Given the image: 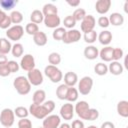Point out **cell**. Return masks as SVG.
I'll use <instances>...</instances> for the list:
<instances>
[{
    "label": "cell",
    "mask_w": 128,
    "mask_h": 128,
    "mask_svg": "<svg viewBox=\"0 0 128 128\" xmlns=\"http://www.w3.org/2000/svg\"><path fill=\"white\" fill-rule=\"evenodd\" d=\"M13 86L19 95H27L31 90V84L25 76H18L13 80Z\"/></svg>",
    "instance_id": "6da1fadb"
},
{
    "label": "cell",
    "mask_w": 128,
    "mask_h": 128,
    "mask_svg": "<svg viewBox=\"0 0 128 128\" xmlns=\"http://www.w3.org/2000/svg\"><path fill=\"white\" fill-rule=\"evenodd\" d=\"M44 74L50 79L51 82L53 83H58L63 79V74L62 71L57 67L53 65H47L44 69Z\"/></svg>",
    "instance_id": "7a4b0ae2"
},
{
    "label": "cell",
    "mask_w": 128,
    "mask_h": 128,
    "mask_svg": "<svg viewBox=\"0 0 128 128\" xmlns=\"http://www.w3.org/2000/svg\"><path fill=\"white\" fill-rule=\"evenodd\" d=\"M15 121V114L14 110L10 108H4L0 112V123L4 128H10Z\"/></svg>",
    "instance_id": "3957f363"
},
{
    "label": "cell",
    "mask_w": 128,
    "mask_h": 128,
    "mask_svg": "<svg viewBox=\"0 0 128 128\" xmlns=\"http://www.w3.org/2000/svg\"><path fill=\"white\" fill-rule=\"evenodd\" d=\"M93 87V79L90 76H84L78 82V92L81 95H88Z\"/></svg>",
    "instance_id": "277c9868"
},
{
    "label": "cell",
    "mask_w": 128,
    "mask_h": 128,
    "mask_svg": "<svg viewBox=\"0 0 128 128\" xmlns=\"http://www.w3.org/2000/svg\"><path fill=\"white\" fill-rule=\"evenodd\" d=\"M29 114H31L32 116H34L36 119H44L46 116H48L50 113L47 111V109L45 108V106L43 104H34L32 103L28 109Z\"/></svg>",
    "instance_id": "5b68a950"
},
{
    "label": "cell",
    "mask_w": 128,
    "mask_h": 128,
    "mask_svg": "<svg viewBox=\"0 0 128 128\" xmlns=\"http://www.w3.org/2000/svg\"><path fill=\"white\" fill-rule=\"evenodd\" d=\"M24 35V28L21 25H14L10 28L7 29L6 31V36L8 40L15 41L17 43L18 40H20Z\"/></svg>",
    "instance_id": "8992f818"
},
{
    "label": "cell",
    "mask_w": 128,
    "mask_h": 128,
    "mask_svg": "<svg viewBox=\"0 0 128 128\" xmlns=\"http://www.w3.org/2000/svg\"><path fill=\"white\" fill-rule=\"evenodd\" d=\"M27 79L30 82V84L33 86L41 85L43 83V80H44L42 72L37 68H34V69L27 72Z\"/></svg>",
    "instance_id": "52a82bcc"
},
{
    "label": "cell",
    "mask_w": 128,
    "mask_h": 128,
    "mask_svg": "<svg viewBox=\"0 0 128 128\" xmlns=\"http://www.w3.org/2000/svg\"><path fill=\"white\" fill-rule=\"evenodd\" d=\"M90 106L88 104V102L82 100V101H78L74 107V111L76 112V114L78 115V117L82 120H86L87 116H88V112H89Z\"/></svg>",
    "instance_id": "ba28073f"
},
{
    "label": "cell",
    "mask_w": 128,
    "mask_h": 128,
    "mask_svg": "<svg viewBox=\"0 0 128 128\" xmlns=\"http://www.w3.org/2000/svg\"><path fill=\"white\" fill-rule=\"evenodd\" d=\"M35 58L33 55L31 54H25L24 56H22L21 61L19 63V66L21 69L25 70V71H30L32 69L35 68Z\"/></svg>",
    "instance_id": "9c48e42d"
},
{
    "label": "cell",
    "mask_w": 128,
    "mask_h": 128,
    "mask_svg": "<svg viewBox=\"0 0 128 128\" xmlns=\"http://www.w3.org/2000/svg\"><path fill=\"white\" fill-rule=\"evenodd\" d=\"M60 124H61L60 116L56 114H51V115L46 116L43 119L42 127L43 128H58Z\"/></svg>",
    "instance_id": "30bf717a"
},
{
    "label": "cell",
    "mask_w": 128,
    "mask_h": 128,
    "mask_svg": "<svg viewBox=\"0 0 128 128\" xmlns=\"http://www.w3.org/2000/svg\"><path fill=\"white\" fill-rule=\"evenodd\" d=\"M95 25H96V19L94 18V16L93 15H86L84 17V19L81 21L80 28H81L82 32L87 33V32L94 30Z\"/></svg>",
    "instance_id": "8fae6325"
},
{
    "label": "cell",
    "mask_w": 128,
    "mask_h": 128,
    "mask_svg": "<svg viewBox=\"0 0 128 128\" xmlns=\"http://www.w3.org/2000/svg\"><path fill=\"white\" fill-rule=\"evenodd\" d=\"M81 39V32L77 29H70L66 31L64 38L62 41L65 44H71V43H76Z\"/></svg>",
    "instance_id": "7c38bea8"
},
{
    "label": "cell",
    "mask_w": 128,
    "mask_h": 128,
    "mask_svg": "<svg viewBox=\"0 0 128 128\" xmlns=\"http://www.w3.org/2000/svg\"><path fill=\"white\" fill-rule=\"evenodd\" d=\"M74 106L70 102H67L63 104L60 108V116L64 120H72L74 116Z\"/></svg>",
    "instance_id": "4fadbf2b"
},
{
    "label": "cell",
    "mask_w": 128,
    "mask_h": 128,
    "mask_svg": "<svg viewBox=\"0 0 128 128\" xmlns=\"http://www.w3.org/2000/svg\"><path fill=\"white\" fill-rule=\"evenodd\" d=\"M45 26L47 28H52V29H56L59 27L61 20L60 17L58 16V14H53V15H47L44 16V20H43Z\"/></svg>",
    "instance_id": "5bb4252c"
},
{
    "label": "cell",
    "mask_w": 128,
    "mask_h": 128,
    "mask_svg": "<svg viewBox=\"0 0 128 128\" xmlns=\"http://www.w3.org/2000/svg\"><path fill=\"white\" fill-rule=\"evenodd\" d=\"M111 4H112L111 0H98L95 3V9L99 14L104 15L109 11Z\"/></svg>",
    "instance_id": "9a60e30c"
},
{
    "label": "cell",
    "mask_w": 128,
    "mask_h": 128,
    "mask_svg": "<svg viewBox=\"0 0 128 128\" xmlns=\"http://www.w3.org/2000/svg\"><path fill=\"white\" fill-rule=\"evenodd\" d=\"M78 83V75L75 72L69 71L64 75V84L68 87H74Z\"/></svg>",
    "instance_id": "2e32d148"
},
{
    "label": "cell",
    "mask_w": 128,
    "mask_h": 128,
    "mask_svg": "<svg viewBox=\"0 0 128 128\" xmlns=\"http://www.w3.org/2000/svg\"><path fill=\"white\" fill-rule=\"evenodd\" d=\"M124 67L119 61H111L108 66V72H110L112 75H121L123 73Z\"/></svg>",
    "instance_id": "e0dca14e"
},
{
    "label": "cell",
    "mask_w": 128,
    "mask_h": 128,
    "mask_svg": "<svg viewBox=\"0 0 128 128\" xmlns=\"http://www.w3.org/2000/svg\"><path fill=\"white\" fill-rule=\"evenodd\" d=\"M84 56L88 60H94L99 56V50L96 46L89 45L84 49Z\"/></svg>",
    "instance_id": "ac0fdd59"
},
{
    "label": "cell",
    "mask_w": 128,
    "mask_h": 128,
    "mask_svg": "<svg viewBox=\"0 0 128 128\" xmlns=\"http://www.w3.org/2000/svg\"><path fill=\"white\" fill-rule=\"evenodd\" d=\"M97 39L99 40L100 44L104 46H108L112 41V33L108 30H103L102 32L99 33V35L97 36Z\"/></svg>",
    "instance_id": "d6986e66"
},
{
    "label": "cell",
    "mask_w": 128,
    "mask_h": 128,
    "mask_svg": "<svg viewBox=\"0 0 128 128\" xmlns=\"http://www.w3.org/2000/svg\"><path fill=\"white\" fill-rule=\"evenodd\" d=\"M112 53H113V48L111 46H105L99 51V57L104 62H111L112 61Z\"/></svg>",
    "instance_id": "ffe728a7"
},
{
    "label": "cell",
    "mask_w": 128,
    "mask_h": 128,
    "mask_svg": "<svg viewBox=\"0 0 128 128\" xmlns=\"http://www.w3.org/2000/svg\"><path fill=\"white\" fill-rule=\"evenodd\" d=\"M33 41L37 46H45L48 41V37L45 32L43 31H38L34 36H33Z\"/></svg>",
    "instance_id": "44dd1931"
},
{
    "label": "cell",
    "mask_w": 128,
    "mask_h": 128,
    "mask_svg": "<svg viewBox=\"0 0 128 128\" xmlns=\"http://www.w3.org/2000/svg\"><path fill=\"white\" fill-rule=\"evenodd\" d=\"M108 19H109V23L112 24L113 26H121L124 23V16L118 12H114L110 14Z\"/></svg>",
    "instance_id": "7402d4cb"
},
{
    "label": "cell",
    "mask_w": 128,
    "mask_h": 128,
    "mask_svg": "<svg viewBox=\"0 0 128 128\" xmlns=\"http://www.w3.org/2000/svg\"><path fill=\"white\" fill-rule=\"evenodd\" d=\"M46 99V92L43 89H38L33 93V97H32V101L34 104H43L45 102Z\"/></svg>",
    "instance_id": "603a6c76"
},
{
    "label": "cell",
    "mask_w": 128,
    "mask_h": 128,
    "mask_svg": "<svg viewBox=\"0 0 128 128\" xmlns=\"http://www.w3.org/2000/svg\"><path fill=\"white\" fill-rule=\"evenodd\" d=\"M117 113L123 117V118H127L128 117V101L126 100H121L117 103Z\"/></svg>",
    "instance_id": "cb8c5ba5"
},
{
    "label": "cell",
    "mask_w": 128,
    "mask_h": 128,
    "mask_svg": "<svg viewBox=\"0 0 128 128\" xmlns=\"http://www.w3.org/2000/svg\"><path fill=\"white\" fill-rule=\"evenodd\" d=\"M11 42L7 38H0V54L7 55L9 52H11Z\"/></svg>",
    "instance_id": "d4e9b609"
},
{
    "label": "cell",
    "mask_w": 128,
    "mask_h": 128,
    "mask_svg": "<svg viewBox=\"0 0 128 128\" xmlns=\"http://www.w3.org/2000/svg\"><path fill=\"white\" fill-rule=\"evenodd\" d=\"M11 19L10 16L6 14V12H4L3 10L0 12V28L1 29H8L10 28L11 25Z\"/></svg>",
    "instance_id": "484cf974"
},
{
    "label": "cell",
    "mask_w": 128,
    "mask_h": 128,
    "mask_svg": "<svg viewBox=\"0 0 128 128\" xmlns=\"http://www.w3.org/2000/svg\"><path fill=\"white\" fill-rule=\"evenodd\" d=\"M30 20L32 23H35V24H40L43 22L44 20V15L42 13V11L36 9V10H33L32 13L30 14Z\"/></svg>",
    "instance_id": "4316f807"
},
{
    "label": "cell",
    "mask_w": 128,
    "mask_h": 128,
    "mask_svg": "<svg viewBox=\"0 0 128 128\" xmlns=\"http://www.w3.org/2000/svg\"><path fill=\"white\" fill-rule=\"evenodd\" d=\"M42 13L44 16L47 15H53V14H58V8L52 4V3H47L43 6L42 8Z\"/></svg>",
    "instance_id": "83f0119b"
},
{
    "label": "cell",
    "mask_w": 128,
    "mask_h": 128,
    "mask_svg": "<svg viewBox=\"0 0 128 128\" xmlns=\"http://www.w3.org/2000/svg\"><path fill=\"white\" fill-rule=\"evenodd\" d=\"M18 1L17 0H0V8H2L5 11L12 10L16 5Z\"/></svg>",
    "instance_id": "f1b7e54d"
},
{
    "label": "cell",
    "mask_w": 128,
    "mask_h": 128,
    "mask_svg": "<svg viewBox=\"0 0 128 128\" xmlns=\"http://www.w3.org/2000/svg\"><path fill=\"white\" fill-rule=\"evenodd\" d=\"M68 86L63 84H60L57 88H56V96L58 99L60 100H65L66 99V95H67V91H68Z\"/></svg>",
    "instance_id": "f546056e"
},
{
    "label": "cell",
    "mask_w": 128,
    "mask_h": 128,
    "mask_svg": "<svg viewBox=\"0 0 128 128\" xmlns=\"http://www.w3.org/2000/svg\"><path fill=\"white\" fill-rule=\"evenodd\" d=\"M78 95H79V92L76 88L74 87H69L68 88V91H67V95H66V99L68 102H75L77 101L78 99Z\"/></svg>",
    "instance_id": "4dcf8cb0"
},
{
    "label": "cell",
    "mask_w": 128,
    "mask_h": 128,
    "mask_svg": "<svg viewBox=\"0 0 128 128\" xmlns=\"http://www.w3.org/2000/svg\"><path fill=\"white\" fill-rule=\"evenodd\" d=\"M94 72L99 76H104L108 73V66L103 62H99L94 66Z\"/></svg>",
    "instance_id": "1f68e13d"
},
{
    "label": "cell",
    "mask_w": 128,
    "mask_h": 128,
    "mask_svg": "<svg viewBox=\"0 0 128 128\" xmlns=\"http://www.w3.org/2000/svg\"><path fill=\"white\" fill-rule=\"evenodd\" d=\"M9 16H10V19H11V23L12 24L19 25L23 21V14L20 11H17V10L12 11Z\"/></svg>",
    "instance_id": "d6a6232c"
},
{
    "label": "cell",
    "mask_w": 128,
    "mask_h": 128,
    "mask_svg": "<svg viewBox=\"0 0 128 128\" xmlns=\"http://www.w3.org/2000/svg\"><path fill=\"white\" fill-rule=\"evenodd\" d=\"M23 52H24V48H23V45L21 43H15L14 45H12L11 53L14 57L19 58V57L23 56Z\"/></svg>",
    "instance_id": "836d02e7"
},
{
    "label": "cell",
    "mask_w": 128,
    "mask_h": 128,
    "mask_svg": "<svg viewBox=\"0 0 128 128\" xmlns=\"http://www.w3.org/2000/svg\"><path fill=\"white\" fill-rule=\"evenodd\" d=\"M14 114L16 117H18L19 119H23V118H27L29 115V111L26 107L24 106H18L14 109Z\"/></svg>",
    "instance_id": "e575fe53"
},
{
    "label": "cell",
    "mask_w": 128,
    "mask_h": 128,
    "mask_svg": "<svg viewBox=\"0 0 128 128\" xmlns=\"http://www.w3.org/2000/svg\"><path fill=\"white\" fill-rule=\"evenodd\" d=\"M66 29L64 27H58L56 29H54L53 33H52V37L54 40L56 41H62V39L64 38L65 36V33H66Z\"/></svg>",
    "instance_id": "d590c367"
},
{
    "label": "cell",
    "mask_w": 128,
    "mask_h": 128,
    "mask_svg": "<svg viewBox=\"0 0 128 128\" xmlns=\"http://www.w3.org/2000/svg\"><path fill=\"white\" fill-rule=\"evenodd\" d=\"M48 62L50 63V65L57 66L61 62V55L59 53H57V52L50 53L49 56H48Z\"/></svg>",
    "instance_id": "8d00e7d4"
},
{
    "label": "cell",
    "mask_w": 128,
    "mask_h": 128,
    "mask_svg": "<svg viewBox=\"0 0 128 128\" xmlns=\"http://www.w3.org/2000/svg\"><path fill=\"white\" fill-rule=\"evenodd\" d=\"M97 32L95 30H92L90 32H87V33H84V41L88 44H93L96 40H97Z\"/></svg>",
    "instance_id": "74e56055"
},
{
    "label": "cell",
    "mask_w": 128,
    "mask_h": 128,
    "mask_svg": "<svg viewBox=\"0 0 128 128\" xmlns=\"http://www.w3.org/2000/svg\"><path fill=\"white\" fill-rule=\"evenodd\" d=\"M86 11L83 9V8H77L74 10L73 14H72V17L75 19V21H82L84 19V17L86 16Z\"/></svg>",
    "instance_id": "f35d334b"
},
{
    "label": "cell",
    "mask_w": 128,
    "mask_h": 128,
    "mask_svg": "<svg viewBox=\"0 0 128 128\" xmlns=\"http://www.w3.org/2000/svg\"><path fill=\"white\" fill-rule=\"evenodd\" d=\"M38 31H39V27H38V25L35 24V23L30 22V23H28V24L25 26V32H26L28 35L34 36Z\"/></svg>",
    "instance_id": "ab89813d"
},
{
    "label": "cell",
    "mask_w": 128,
    "mask_h": 128,
    "mask_svg": "<svg viewBox=\"0 0 128 128\" xmlns=\"http://www.w3.org/2000/svg\"><path fill=\"white\" fill-rule=\"evenodd\" d=\"M63 24H64V28H68L69 30L70 29H73L76 25V21L75 19L72 17V15H68L64 18L63 20Z\"/></svg>",
    "instance_id": "60d3db41"
},
{
    "label": "cell",
    "mask_w": 128,
    "mask_h": 128,
    "mask_svg": "<svg viewBox=\"0 0 128 128\" xmlns=\"http://www.w3.org/2000/svg\"><path fill=\"white\" fill-rule=\"evenodd\" d=\"M124 56V52L121 48H113L112 53V61H119Z\"/></svg>",
    "instance_id": "b9f144b4"
},
{
    "label": "cell",
    "mask_w": 128,
    "mask_h": 128,
    "mask_svg": "<svg viewBox=\"0 0 128 128\" xmlns=\"http://www.w3.org/2000/svg\"><path fill=\"white\" fill-rule=\"evenodd\" d=\"M98 117H99V112H98V110L95 109V108H90L86 120H87V121H94V120L98 119Z\"/></svg>",
    "instance_id": "7bdbcfd3"
},
{
    "label": "cell",
    "mask_w": 128,
    "mask_h": 128,
    "mask_svg": "<svg viewBox=\"0 0 128 128\" xmlns=\"http://www.w3.org/2000/svg\"><path fill=\"white\" fill-rule=\"evenodd\" d=\"M7 66H8V68H9V70H10L11 73H16V72H18V70L20 69L19 63H17V62L14 61V60H9V61L7 62Z\"/></svg>",
    "instance_id": "ee69618b"
},
{
    "label": "cell",
    "mask_w": 128,
    "mask_h": 128,
    "mask_svg": "<svg viewBox=\"0 0 128 128\" xmlns=\"http://www.w3.org/2000/svg\"><path fill=\"white\" fill-rule=\"evenodd\" d=\"M18 128H32V122L28 118H23L18 121Z\"/></svg>",
    "instance_id": "f6af8a7d"
},
{
    "label": "cell",
    "mask_w": 128,
    "mask_h": 128,
    "mask_svg": "<svg viewBox=\"0 0 128 128\" xmlns=\"http://www.w3.org/2000/svg\"><path fill=\"white\" fill-rule=\"evenodd\" d=\"M97 23H98V25H99L101 28H107V27L110 25L109 19H108V17H106V16H101V17H99Z\"/></svg>",
    "instance_id": "bcb514c9"
},
{
    "label": "cell",
    "mask_w": 128,
    "mask_h": 128,
    "mask_svg": "<svg viewBox=\"0 0 128 128\" xmlns=\"http://www.w3.org/2000/svg\"><path fill=\"white\" fill-rule=\"evenodd\" d=\"M10 74H11V72H10L8 66H7V63L0 66V76H1V77H7V76H9Z\"/></svg>",
    "instance_id": "7dc6e473"
},
{
    "label": "cell",
    "mask_w": 128,
    "mask_h": 128,
    "mask_svg": "<svg viewBox=\"0 0 128 128\" xmlns=\"http://www.w3.org/2000/svg\"><path fill=\"white\" fill-rule=\"evenodd\" d=\"M43 105L45 106V108L47 109V111H48L49 113L53 112V111H54V109H55V102H54L53 100L45 101V102L43 103Z\"/></svg>",
    "instance_id": "c3c4849f"
},
{
    "label": "cell",
    "mask_w": 128,
    "mask_h": 128,
    "mask_svg": "<svg viewBox=\"0 0 128 128\" xmlns=\"http://www.w3.org/2000/svg\"><path fill=\"white\" fill-rule=\"evenodd\" d=\"M70 126H71V128H85L83 121L82 120H79V119L73 120L72 121V124Z\"/></svg>",
    "instance_id": "681fc988"
},
{
    "label": "cell",
    "mask_w": 128,
    "mask_h": 128,
    "mask_svg": "<svg viewBox=\"0 0 128 128\" xmlns=\"http://www.w3.org/2000/svg\"><path fill=\"white\" fill-rule=\"evenodd\" d=\"M100 128H115V125L110 121H105L104 123H102Z\"/></svg>",
    "instance_id": "f907efd6"
},
{
    "label": "cell",
    "mask_w": 128,
    "mask_h": 128,
    "mask_svg": "<svg viewBox=\"0 0 128 128\" xmlns=\"http://www.w3.org/2000/svg\"><path fill=\"white\" fill-rule=\"evenodd\" d=\"M7 62H8V58H7V56L4 55V54H0V66L6 64Z\"/></svg>",
    "instance_id": "816d5d0a"
},
{
    "label": "cell",
    "mask_w": 128,
    "mask_h": 128,
    "mask_svg": "<svg viewBox=\"0 0 128 128\" xmlns=\"http://www.w3.org/2000/svg\"><path fill=\"white\" fill-rule=\"evenodd\" d=\"M67 4L68 5H70V6H72V7H78L79 6V4H80V0H75V1H70V0H68L67 1Z\"/></svg>",
    "instance_id": "f5cc1de1"
},
{
    "label": "cell",
    "mask_w": 128,
    "mask_h": 128,
    "mask_svg": "<svg viewBox=\"0 0 128 128\" xmlns=\"http://www.w3.org/2000/svg\"><path fill=\"white\" fill-rule=\"evenodd\" d=\"M58 128H71V126H70V124H68V123H62V124L59 125Z\"/></svg>",
    "instance_id": "db71d44e"
},
{
    "label": "cell",
    "mask_w": 128,
    "mask_h": 128,
    "mask_svg": "<svg viewBox=\"0 0 128 128\" xmlns=\"http://www.w3.org/2000/svg\"><path fill=\"white\" fill-rule=\"evenodd\" d=\"M127 5H128V2H125V4H124V11L127 13L128 11H127Z\"/></svg>",
    "instance_id": "11a10c76"
},
{
    "label": "cell",
    "mask_w": 128,
    "mask_h": 128,
    "mask_svg": "<svg viewBox=\"0 0 128 128\" xmlns=\"http://www.w3.org/2000/svg\"><path fill=\"white\" fill-rule=\"evenodd\" d=\"M124 65H125V68H128V64H127V59L125 58V61H124Z\"/></svg>",
    "instance_id": "9f6ffc18"
},
{
    "label": "cell",
    "mask_w": 128,
    "mask_h": 128,
    "mask_svg": "<svg viewBox=\"0 0 128 128\" xmlns=\"http://www.w3.org/2000/svg\"><path fill=\"white\" fill-rule=\"evenodd\" d=\"M85 128H98V127H96L95 125H90V126H88V127H85Z\"/></svg>",
    "instance_id": "6f0895ef"
},
{
    "label": "cell",
    "mask_w": 128,
    "mask_h": 128,
    "mask_svg": "<svg viewBox=\"0 0 128 128\" xmlns=\"http://www.w3.org/2000/svg\"><path fill=\"white\" fill-rule=\"evenodd\" d=\"M1 11H2V10H1V8H0V12H1Z\"/></svg>",
    "instance_id": "680465c9"
},
{
    "label": "cell",
    "mask_w": 128,
    "mask_h": 128,
    "mask_svg": "<svg viewBox=\"0 0 128 128\" xmlns=\"http://www.w3.org/2000/svg\"><path fill=\"white\" fill-rule=\"evenodd\" d=\"M39 128H43V127H39Z\"/></svg>",
    "instance_id": "91938a15"
}]
</instances>
